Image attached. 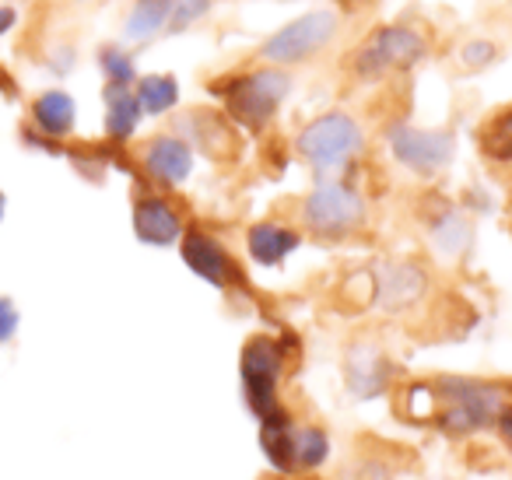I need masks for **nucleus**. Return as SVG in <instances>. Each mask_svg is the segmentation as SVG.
I'll return each instance as SVG.
<instances>
[{
    "label": "nucleus",
    "instance_id": "1",
    "mask_svg": "<svg viewBox=\"0 0 512 480\" xmlns=\"http://www.w3.org/2000/svg\"><path fill=\"white\" fill-rule=\"evenodd\" d=\"M218 95L225 102L228 120L249 130H264L292 95V74L271 64L253 67V71L228 78V85H218Z\"/></svg>",
    "mask_w": 512,
    "mask_h": 480
},
{
    "label": "nucleus",
    "instance_id": "2",
    "mask_svg": "<svg viewBox=\"0 0 512 480\" xmlns=\"http://www.w3.org/2000/svg\"><path fill=\"white\" fill-rule=\"evenodd\" d=\"M428 57V39L414 25H379L358 43L355 57H351V74L358 81H376L390 78V74H407Z\"/></svg>",
    "mask_w": 512,
    "mask_h": 480
},
{
    "label": "nucleus",
    "instance_id": "3",
    "mask_svg": "<svg viewBox=\"0 0 512 480\" xmlns=\"http://www.w3.org/2000/svg\"><path fill=\"white\" fill-rule=\"evenodd\" d=\"M365 148V130L351 113H323L313 116L306 127L295 134V155L313 172H337L355 162Z\"/></svg>",
    "mask_w": 512,
    "mask_h": 480
},
{
    "label": "nucleus",
    "instance_id": "4",
    "mask_svg": "<svg viewBox=\"0 0 512 480\" xmlns=\"http://www.w3.org/2000/svg\"><path fill=\"white\" fill-rule=\"evenodd\" d=\"M337 32H341V15L330 8H316L306 15L285 22L278 32L260 43V60L271 67H302L309 60H316L320 53H327L334 46Z\"/></svg>",
    "mask_w": 512,
    "mask_h": 480
},
{
    "label": "nucleus",
    "instance_id": "5",
    "mask_svg": "<svg viewBox=\"0 0 512 480\" xmlns=\"http://www.w3.org/2000/svg\"><path fill=\"white\" fill-rule=\"evenodd\" d=\"M435 393L442 400L439 424L449 435H470V431L488 428L505 410V389L498 382L446 375V379L435 382Z\"/></svg>",
    "mask_w": 512,
    "mask_h": 480
},
{
    "label": "nucleus",
    "instance_id": "6",
    "mask_svg": "<svg viewBox=\"0 0 512 480\" xmlns=\"http://www.w3.org/2000/svg\"><path fill=\"white\" fill-rule=\"evenodd\" d=\"M299 218L320 239H341V235H351L365 225L369 207L355 186L341 183V179H323L306 193Z\"/></svg>",
    "mask_w": 512,
    "mask_h": 480
},
{
    "label": "nucleus",
    "instance_id": "7",
    "mask_svg": "<svg viewBox=\"0 0 512 480\" xmlns=\"http://www.w3.org/2000/svg\"><path fill=\"white\" fill-rule=\"evenodd\" d=\"M239 372H242V386H246L249 410H253L256 417H264L281 407L278 382H281V372H285V344H281V340L267 337V333L249 337L246 347H242Z\"/></svg>",
    "mask_w": 512,
    "mask_h": 480
},
{
    "label": "nucleus",
    "instance_id": "8",
    "mask_svg": "<svg viewBox=\"0 0 512 480\" xmlns=\"http://www.w3.org/2000/svg\"><path fill=\"white\" fill-rule=\"evenodd\" d=\"M386 148L414 176H439L453 162L456 141L449 130H428L400 120L386 130Z\"/></svg>",
    "mask_w": 512,
    "mask_h": 480
},
{
    "label": "nucleus",
    "instance_id": "9",
    "mask_svg": "<svg viewBox=\"0 0 512 480\" xmlns=\"http://www.w3.org/2000/svg\"><path fill=\"white\" fill-rule=\"evenodd\" d=\"M179 253H183L186 267L200 277V281L214 284V288H228L235 281V263L228 256V249L221 246L214 235L200 232V228H190L179 239Z\"/></svg>",
    "mask_w": 512,
    "mask_h": 480
},
{
    "label": "nucleus",
    "instance_id": "10",
    "mask_svg": "<svg viewBox=\"0 0 512 480\" xmlns=\"http://www.w3.org/2000/svg\"><path fill=\"white\" fill-rule=\"evenodd\" d=\"M372 284H376V302L390 312H400V309H411L414 302L425 298L428 274L411 260H393L376 270Z\"/></svg>",
    "mask_w": 512,
    "mask_h": 480
},
{
    "label": "nucleus",
    "instance_id": "11",
    "mask_svg": "<svg viewBox=\"0 0 512 480\" xmlns=\"http://www.w3.org/2000/svg\"><path fill=\"white\" fill-rule=\"evenodd\" d=\"M344 379L358 400H372L390 382V361L376 340H355L344 354Z\"/></svg>",
    "mask_w": 512,
    "mask_h": 480
},
{
    "label": "nucleus",
    "instance_id": "12",
    "mask_svg": "<svg viewBox=\"0 0 512 480\" xmlns=\"http://www.w3.org/2000/svg\"><path fill=\"white\" fill-rule=\"evenodd\" d=\"M141 165L155 183L179 186L193 172V148L179 134H158L141 148Z\"/></svg>",
    "mask_w": 512,
    "mask_h": 480
},
{
    "label": "nucleus",
    "instance_id": "13",
    "mask_svg": "<svg viewBox=\"0 0 512 480\" xmlns=\"http://www.w3.org/2000/svg\"><path fill=\"white\" fill-rule=\"evenodd\" d=\"M176 134L183 137L190 148H200L211 158H228L235 151V130L225 116L218 113H190L183 120H176Z\"/></svg>",
    "mask_w": 512,
    "mask_h": 480
},
{
    "label": "nucleus",
    "instance_id": "14",
    "mask_svg": "<svg viewBox=\"0 0 512 480\" xmlns=\"http://www.w3.org/2000/svg\"><path fill=\"white\" fill-rule=\"evenodd\" d=\"M134 232L148 246H172L183 239V218L165 197H141L134 204Z\"/></svg>",
    "mask_w": 512,
    "mask_h": 480
},
{
    "label": "nucleus",
    "instance_id": "15",
    "mask_svg": "<svg viewBox=\"0 0 512 480\" xmlns=\"http://www.w3.org/2000/svg\"><path fill=\"white\" fill-rule=\"evenodd\" d=\"M302 235L288 225H278V221H256L246 232V253L253 263L260 267H278L285 256H292L299 249Z\"/></svg>",
    "mask_w": 512,
    "mask_h": 480
},
{
    "label": "nucleus",
    "instance_id": "16",
    "mask_svg": "<svg viewBox=\"0 0 512 480\" xmlns=\"http://www.w3.org/2000/svg\"><path fill=\"white\" fill-rule=\"evenodd\" d=\"M32 123H36L39 134L57 141V137H67L74 130V123H78V106H74V99L67 92L50 88V92H43L32 102Z\"/></svg>",
    "mask_w": 512,
    "mask_h": 480
},
{
    "label": "nucleus",
    "instance_id": "17",
    "mask_svg": "<svg viewBox=\"0 0 512 480\" xmlns=\"http://www.w3.org/2000/svg\"><path fill=\"white\" fill-rule=\"evenodd\" d=\"M106 99V134L109 141H130L141 127L144 113L134 99V88H116V85H106L102 92Z\"/></svg>",
    "mask_w": 512,
    "mask_h": 480
},
{
    "label": "nucleus",
    "instance_id": "18",
    "mask_svg": "<svg viewBox=\"0 0 512 480\" xmlns=\"http://www.w3.org/2000/svg\"><path fill=\"white\" fill-rule=\"evenodd\" d=\"M292 417L285 410H271V414L260 417V449H264L267 463L274 470H295L292 463Z\"/></svg>",
    "mask_w": 512,
    "mask_h": 480
},
{
    "label": "nucleus",
    "instance_id": "19",
    "mask_svg": "<svg viewBox=\"0 0 512 480\" xmlns=\"http://www.w3.org/2000/svg\"><path fill=\"white\" fill-rule=\"evenodd\" d=\"M169 11H172V0H134L127 22H123V36L130 43H151V39L165 36Z\"/></svg>",
    "mask_w": 512,
    "mask_h": 480
},
{
    "label": "nucleus",
    "instance_id": "20",
    "mask_svg": "<svg viewBox=\"0 0 512 480\" xmlns=\"http://www.w3.org/2000/svg\"><path fill=\"white\" fill-rule=\"evenodd\" d=\"M134 99L144 116H165L179 102V81L172 74H144L134 81Z\"/></svg>",
    "mask_w": 512,
    "mask_h": 480
},
{
    "label": "nucleus",
    "instance_id": "21",
    "mask_svg": "<svg viewBox=\"0 0 512 480\" xmlns=\"http://www.w3.org/2000/svg\"><path fill=\"white\" fill-rule=\"evenodd\" d=\"M330 456V438L323 428L313 424H295L292 428V463L295 470H316Z\"/></svg>",
    "mask_w": 512,
    "mask_h": 480
},
{
    "label": "nucleus",
    "instance_id": "22",
    "mask_svg": "<svg viewBox=\"0 0 512 480\" xmlns=\"http://www.w3.org/2000/svg\"><path fill=\"white\" fill-rule=\"evenodd\" d=\"M481 151H484V158H491V162H498V165L512 162V106L498 109L491 120H484Z\"/></svg>",
    "mask_w": 512,
    "mask_h": 480
},
{
    "label": "nucleus",
    "instance_id": "23",
    "mask_svg": "<svg viewBox=\"0 0 512 480\" xmlns=\"http://www.w3.org/2000/svg\"><path fill=\"white\" fill-rule=\"evenodd\" d=\"M432 239H435V246H439L442 253H449V256L463 253V249L470 246L467 218H463L460 211H446L442 218L432 221Z\"/></svg>",
    "mask_w": 512,
    "mask_h": 480
},
{
    "label": "nucleus",
    "instance_id": "24",
    "mask_svg": "<svg viewBox=\"0 0 512 480\" xmlns=\"http://www.w3.org/2000/svg\"><path fill=\"white\" fill-rule=\"evenodd\" d=\"M99 67L106 74V85L116 88H134L137 81V64L123 46H102L99 50Z\"/></svg>",
    "mask_w": 512,
    "mask_h": 480
},
{
    "label": "nucleus",
    "instance_id": "25",
    "mask_svg": "<svg viewBox=\"0 0 512 480\" xmlns=\"http://www.w3.org/2000/svg\"><path fill=\"white\" fill-rule=\"evenodd\" d=\"M214 8V0H172V11H169V36H176V32H186L193 29V25L200 22V18H207V11Z\"/></svg>",
    "mask_w": 512,
    "mask_h": 480
},
{
    "label": "nucleus",
    "instance_id": "26",
    "mask_svg": "<svg viewBox=\"0 0 512 480\" xmlns=\"http://www.w3.org/2000/svg\"><path fill=\"white\" fill-rule=\"evenodd\" d=\"M495 57H498V50H495V43H488V39H470V43H463V50H460V64L467 67V71H484Z\"/></svg>",
    "mask_w": 512,
    "mask_h": 480
},
{
    "label": "nucleus",
    "instance_id": "27",
    "mask_svg": "<svg viewBox=\"0 0 512 480\" xmlns=\"http://www.w3.org/2000/svg\"><path fill=\"white\" fill-rule=\"evenodd\" d=\"M18 333V309L11 298H0V344H8Z\"/></svg>",
    "mask_w": 512,
    "mask_h": 480
},
{
    "label": "nucleus",
    "instance_id": "28",
    "mask_svg": "<svg viewBox=\"0 0 512 480\" xmlns=\"http://www.w3.org/2000/svg\"><path fill=\"white\" fill-rule=\"evenodd\" d=\"M344 480H390V470L383 463H376V459H365L351 473H344Z\"/></svg>",
    "mask_w": 512,
    "mask_h": 480
},
{
    "label": "nucleus",
    "instance_id": "29",
    "mask_svg": "<svg viewBox=\"0 0 512 480\" xmlns=\"http://www.w3.org/2000/svg\"><path fill=\"white\" fill-rule=\"evenodd\" d=\"M15 22H18V11L8 8V4H0V36H8L15 29Z\"/></svg>",
    "mask_w": 512,
    "mask_h": 480
},
{
    "label": "nucleus",
    "instance_id": "30",
    "mask_svg": "<svg viewBox=\"0 0 512 480\" xmlns=\"http://www.w3.org/2000/svg\"><path fill=\"white\" fill-rule=\"evenodd\" d=\"M498 428H502V438H505V442L512 445V403L502 410V414H498Z\"/></svg>",
    "mask_w": 512,
    "mask_h": 480
},
{
    "label": "nucleus",
    "instance_id": "31",
    "mask_svg": "<svg viewBox=\"0 0 512 480\" xmlns=\"http://www.w3.org/2000/svg\"><path fill=\"white\" fill-rule=\"evenodd\" d=\"M0 218H4V193H0Z\"/></svg>",
    "mask_w": 512,
    "mask_h": 480
},
{
    "label": "nucleus",
    "instance_id": "32",
    "mask_svg": "<svg viewBox=\"0 0 512 480\" xmlns=\"http://www.w3.org/2000/svg\"><path fill=\"white\" fill-rule=\"evenodd\" d=\"M78 4H92V0H78Z\"/></svg>",
    "mask_w": 512,
    "mask_h": 480
}]
</instances>
